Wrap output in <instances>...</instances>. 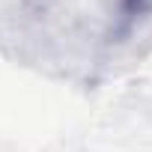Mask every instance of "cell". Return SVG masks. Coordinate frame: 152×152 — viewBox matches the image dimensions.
I'll use <instances>...</instances> for the list:
<instances>
[{"mask_svg":"<svg viewBox=\"0 0 152 152\" xmlns=\"http://www.w3.org/2000/svg\"><path fill=\"white\" fill-rule=\"evenodd\" d=\"M152 21V0H102V45H122Z\"/></svg>","mask_w":152,"mask_h":152,"instance_id":"cell-1","label":"cell"}]
</instances>
